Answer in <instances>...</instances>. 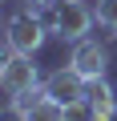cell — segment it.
<instances>
[{"label":"cell","mask_w":117,"mask_h":121,"mask_svg":"<svg viewBox=\"0 0 117 121\" xmlns=\"http://www.w3.org/2000/svg\"><path fill=\"white\" fill-rule=\"evenodd\" d=\"M0 85H4V93H8V101H12V97L36 89V85H44V81H40V73H36V65H32V56L8 52L4 65H0Z\"/></svg>","instance_id":"obj_3"},{"label":"cell","mask_w":117,"mask_h":121,"mask_svg":"<svg viewBox=\"0 0 117 121\" xmlns=\"http://www.w3.org/2000/svg\"><path fill=\"white\" fill-rule=\"evenodd\" d=\"M4 121H24V113H20V109H12V105H8V117H4Z\"/></svg>","instance_id":"obj_10"},{"label":"cell","mask_w":117,"mask_h":121,"mask_svg":"<svg viewBox=\"0 0 117 121\" xmlns=\"http://www.w3.org/2000/svg\"><path fill=\"white\" fill-rule=\"evenodd\" d=\"M69 69H77L85 81L105 77V73H109V52H105V44H97V40H77V44H73V56H69Z\"/></svg>","instance_id":"obj_5"},{"label":"cell","mask_w":117,"mask_h":121,"mask_svg":"<svg viewBox=\"0 0 117 121\" xmlns=\"http://www.w3.org/2000/svg\"><path fill=\"white\" fill-rule=\"evenodd\" d=\"M24 121H69V109L44 97V101H36L32 109H24Z\"/></svg>","instance_id":"obj_7"},{"label":"cell","mask_w":117,"mask_h":121,"mask_svg":"<svg viewBox=\"0 0 117 121\" xmlns=\"http://www.w3.org/2000/svg\"><path fill=\"white\" fill-rule=\"evenodd\" d=\"M97 24L105 36H117V0H97Z\"/></svg>","instance_id":"obj_8"},{"label":"cell","mask_w":117,"mask_h":121,"mask_svg":"<svg viewBox=\"0 0 117 121\" xmlns=\"http://www.w3.org/2000/svg\"><path fill=\"white\" fill-rule=\"evenodd\" d=\"M85 105H89L93 113H117V89H113L105 77H97V81L85 85Z\"/></svg>","instance_id":"obj_6"},{"label":"cell","mask_w":117,"mask_h":121,"mask_svg":"<svg viewBox=\"0 0 117 121\" xmlns=\"http://www.w3.org/2000/svg\"><path fill=\"white\" fill-rule=\"evenodd\" d=\"M48 12H52V16H48V32H52V36H61V40H69V44L89 40V28H93L97 12L85 4V0H56V8H48Z\"/></svg>","instance_id":"obj_1"},{"label":"cell","mask_w":117,"mask_h":121,"mask_svg":"<svg viewBox=\"0 0 117 121\" xmlns=\"http://www.w3.org/2000/svg\"><path fill=\"white\" fill-rule=\"evenodd\" d=\"M85 85H89V81H85V77H81L77 69H69V65L44 77V93H48V101L65 105V109H69V105H81V101H85Z\"/></svg>","instance_id":"obj_4"},{"label":"cell","mask_w":117,"mask_h":121,"mask_svg":"<svg viewBox=\"0 0 117 121\" xmlns=\"http://www.w3.org/2000/svg\"><path fill=\"white\" fill-rule=\"evenodd\" d=\"M28 12H40V8H56V0H24Z\"/></svg>","instance_id":"obj_9"},{"label":"cell","mask_w":117,"mask_h":121,"mask_svg":"<svg viewBox=\"0 0 117 121\" xmlns=\"http://www.w3.org/2000/svg\"><path fill=\"white\" fill-rule=\"evenodd\" d=\"M44 36H48V28L40 24V16L36 12H12L8 16V32H4V44H8V52H20V56H32L40 44H44Z\"/></svg>","instance_id":"obj_2"},{"label":"cell","mask_w":117,"mask_h":121,"mask_svg":"<svg viewBox=\"0 0 117 121\" xmlns=\"http://www.w3.org/2000/svg\"><path fill=\"white\" fill-rule=\"evenodd\" d=\"M113 121H117V113H113Z\"/></svg>","instance_id":"obj_11"}]
</instances>
